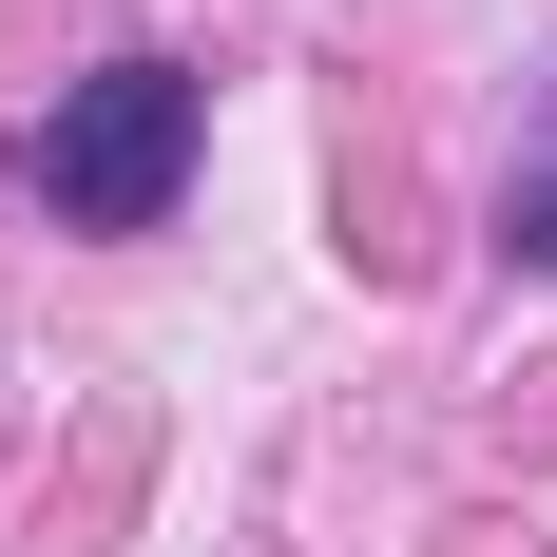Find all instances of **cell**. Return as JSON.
I'll return each instance as SVG.
<instances>
[{
    "label": "cell",
    "mask_w": 557,
    "mask_h": 557,
    "mask_svg": "<svg viewBox=\"0 0 557 557\" xmlns=\"http://www.w3.org/2000/svg\"><path fill=\"white\" fill-rule=\"evenodd\" d=\"M173 173H193V77L173 58H97V77H58V115L20 135V193L58 231H154Z\"/></svg>",
    "instance_id": "obj_1"
},
{
    "label": "cell",
    "mask_w": 557,
    "mask_h": 557,
    "mask_svg": "<svg viewBox=\"0 0 557 557\" xmlns=\"http://www.w3.org/2000/svg\"><path fill=\"white\" fill-rule=\"evenodd\" d=\"M519 250H539V270H557V173H539V193H519Z\"/></svg>",
    "instance_id": "obj_2"
}]
</instances>
